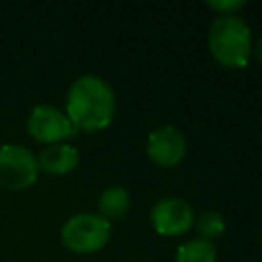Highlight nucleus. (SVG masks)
<instances>
[{
    "label": "nucleus",
    "mask_w": 262,
    "mask_h": 262,
    "mask_svg": "<svg viewBox=\"0 0 262 262\" xmlns=\"http://www.w3.org/2000/svg\"><path fill=\"white\" fill-rule=\"evenodd\" d=\"M80 162V154L76 147L68 145V143H53V145H47L39 158H37V164H39V170L47 172V174H53V176H63L68 172H72Z\"/></svg>",
    "instance_id": "obj_8"
},
{
    "label": "nucleus",
    "mask_w": 262,
    "mask_h": 262,
    "mask_svg": "<svg viewBox=\"0 0 262 262\" xmlns=\"http://www.w3.org/2000/svg\"><path fill=\"white\" fill-rule=\"evenodd\" d=\"M184 154H186V141L182 133L172 125L158 127L147 137V156L154 160V164L162 168H172L180 164Z\"/></svg>",
    "instance_id": "obj_7"
},
{
    "label": "nucleus",
    "mask_w": 262,
    "mask_h": 262,
    "mask_svg": "<svg viewBox=\"0 0 262 262\" xmlns=\"http://www.w3.org/2000/svg\"><path fill=\"white\" fill-rule=\"evenodd\" d=\"M207 6L213 8V10H217V12H227V14H231L233 10L242 8L244 2H239V0H229V2H207Z\"/></svg>",
    "instance_id": "obj_12"
},
{
    "label": "nucleus",
    "mask_w": 262,
    "mask_h": 262,
    "mask_svg": "<svg viewBox=\"0 0 262 262\" xmlns=\"http://www.w3.org/2000/svg\"><path fill=\"white\" fill-rule=\"evenodd\" d=\"M27 131L35 141L47 145L61 143L63 139H70L78 133V129L68 119V115L49 104H39L29 113Z\"/></svg>",
    "instance_id": "obj_5"
},
{
    "label": "nucleus",
    "mask_w": 262,
    "mask_h": 262,
    "mask_svg": "<svg viewBox=\"0 0 262 262\" xmlns=\"http://www.w3.org/2000/svg\"><path fill=\"white\" fill-rule=\"evenodd\" d=\"M66 115L78 131L94 133L108 127L115 115L113 88L98 76L76 78L66 96Z\"/></svg>",
    "instance_id": "obj_1"
},
{
    "label": "nucleus",
    "mask_w": 262,
    "mask_h": 262,
    "mask_svg": "<svg viewBox=\"0 0 262 262\" xmlns=\"http://www.w3.org/2000/svg\"><path fill=\"white\" fill-rule=\"evenodd\" d=\"M39 176L37 158L23 145H0V186L8 190H23L35 184Z\"/></svg>",
    "instance_id": "obj_4"
},
{
    "label": "nucleus",
    "mask_w": 262,
    "mask_h": 262,
    "mask_svg": "<svg viewBox=\"0 0 262 262\" xmlns=\"http://www.w3.org/2000/svg\"><path fill=\"white\" fill-rule=\"evenodd\" d=\"M252 51H254L256 59H258V61H262V39L258 41V45H256V47H252Z\"/></svg>",
    "instance_id": "obj_13"
},
{
    "label": "nucleus",
    "mask_w": 262,
    "mask_h": 262,
    "mask_svg": "<svg viewBox=\"0 0 262 262\" xmlns=\"http://www.w3.org/2000/svg\"><path fill=\"white\" fill-rule=\"evenodd\" d=\"M211 55L225 68H246L252 55L250 27L233 14H223L209 29Z\"/></svg>",
    "instance_id": "obj_2"
},
{
    "label": "nucleus",
    "mask_w": 262,
    "mask_h": 262,
    "mask_svg": "<svg viewBox=\"0 0 262 262\" xmlns=\"http://www.w3.org/2000/svg\"><path fill=\"white\" fill-rule=\"evenodd\" d=\"M217 252L207 239H190L176 250L174 262H215Z\"/></svg>",
    "instance_id": "obj_10"
},
{
    "label": "nucleus",
    "mask_w": 262,
    "mask_h": 262,
    "mask_svg": "<svg viewBox=\"0 0 262 262\" xmlns=\"http://www.w3.org/2000/svg\"><path fill=\"white\" fill-rule=\"evenodd\" d=\"M131 205V196L123 186H111L106 188L98 199V215L106 221L121 219Z\"/></svg>",
    "instance_id": "obj_9"
},
{
    "label": "nucleus",
    "mask_w": 262,
    "mask_h": 262,
    "mask_svg": "<svg viewBox=\"0 0 262 262\" xmlns=\"http://www.w3.org/2000/svg\"><path fill=\"white\" fill-rule=\"evenodd\" d=\"M194 223V213L188 203L176 196L162 199L151 209V225L160 235L176 237L186 233Z\"/></svg>",
    "instance_id": "obj_6"
},
{
    "label": "nucleus",
    "mask_w": 262,
    "mask_h": 262,
    "mask_svg": "<svg viewBox=\"0 0 262 262\" xmlns=\"http://www.w3.org/2000/svg\"><path fill=\"white\" fill-rule=\"evenodd\" d=\"M111 237V221L94 213L70 217L61 227V242L76 254H92L106 246Z\"/></svg>",
    "instance_id": "obj_3"
},
{
    "label": "nucleus",
    "mask_w": 262,
    "mask_h": 262,
    "mask_svg": "<svg viewBox=\"0 0 262 262\" xmlns=\"http://www.w3.org/2000/svg\"><path fill=\"white\" fill-rule=\"evenodd\" d=\"M225 229V221L217 211H205L196 217V231L201 239L211 242L213 237H219Z\"/></svg>",
    "instance_id": "obj_11"
}]
</instances>
